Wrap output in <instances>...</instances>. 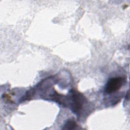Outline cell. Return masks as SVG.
<instances>
[{
  "label": "cell",
  "instance_id": "2",
  "mask_svg": "<svg viewBox=\"0 0 130 130\" xmlns=\"http://www.w3.org/2000/svg\"><path fill=\"white\" fill-rule=\"evenodd\" d=\"M125 82L122 77H115L110 78L105 85L104 92L106 94H112L119 90Z\"/></svg>",
  "mask_w": 130,
  "mask_h": 130
},
{
  "label": "cell",
  "instance_id": "1",
  "mask_svg": "<svg viewBox=\"0 0 130 130\" xmlns=\"http://www.w3.org/2000/svg\"><path fill=\"white\" fill-rule=\"evenodd\" d=\"M71 107L72 111L77 115L81 114L83 109L84 102H85V98L81 93L75 90H72L71 91Z\"/></svg>",
  "mask_w": 130,
  "mask_h": 130
},
{
  "label": "cell",
  "instance_id": "3",
  "mask_svg": "<svg viewBox=\"0 0 130 130\" xmlns=\"http://www.w3.org/2000/svg\"><path fill=\"white\" fill-rule=\"evenodd\" d=\"M78 126L76 121L73 119L68 120L65 123L62 129H75Z\"/></svg>",
  "mask_w": 130,
  "mask_h": 130
}]
</instances>
